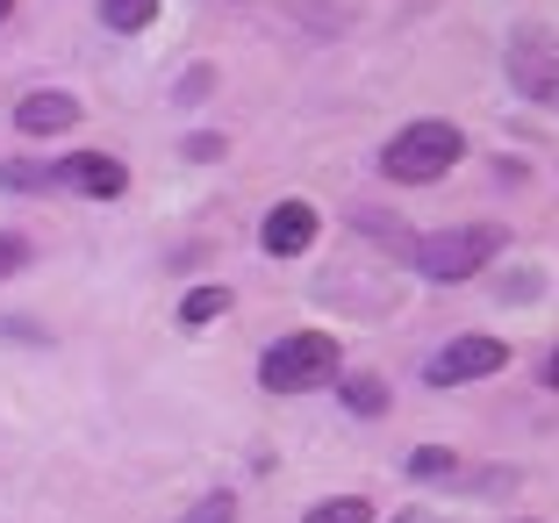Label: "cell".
Here are the masks:
<instances>
[{
	"instance_id": "9a60e30c",
	"label": "cell",
	"mask_w": 559,
	"mask_h": 523,
	"mask_svg": "<svg viewBox=\"0 0 559 523\" xmlns=\"http://www.w3.org/2000/svg\"><path fill=\"white\" fill-rule=\"evenodd\" d=\"M22 265H29V237H15V229H8V237H0V280L22 273Z\"/></svg>"
},
{
	"instance_id": "8fae6325",
	"label": "cell",
	"mask_w": 559,
	"mask_h": 523,
	"mask_svg": "<svg viewBox=\"0 0 559 523\" xmlns=\"http://www.w3.org/2000/svg\"><path fill=\"white\" fill-rule=\"evenodd\" d=\"M151 15H158V0H100V22H108V29H122V36L151 29Z\"/></svg>"
},
{
	"instance_id": "6da1fadb",
	"label": "cell",
	"mask_w": 559,
	"mask_h": 523,
	"mask_svg": "<svg viewBox=\"0 0 559 523\" xmlns=\"http://www.w3.org/2000/svg\"><path fill=\"white\" fill-rule=\"evenodd\" d=\"M337 366H345V352H337V337H330V330H287L280 344H265L259 388L265 394H309V388H330V380H337Z\"/></svg>"
},
{
	"instance_id": "ba28073f",
	"label": "cell",
	"mask_w": 559,
	"mask_h": 523,
	"mask_svg": "<svg viewBox=\"0 0 559 523\" xmlns=\"http://www.w3.org/2000/svg\"><path fill=\"white\" fill-rule=\"evenodd\" d=\"M72 122H80V100L58 94V86H36V94L15 100V130L22 136H58V130H72Z\"/></svg>"
},
{
	"instance_id": "5b68a950",
	"label": "cell",
	"mask_w": 559,
	"mask_h": 523,
	"mask_svg": "<svg viewBox=\"0 0 559 523\" xmlns=\"http://www.w3.org/2000/svg\"><path fill=\"white\" fill-rule=\"evenodd\" d=\"M510 80H516V94H524L531 108H552L559 100V50H552L545 29H524L510 44Z\"/></svg>"
},
{
	"instance_id": "4fadbf2b",
	"label": "cell",
	"mask_w": 559,
	"mask_h": 523,
	"mask_svg": "<svg viewBox=\"0 0 559 523\" xmlns=\"http://www.w3.org/2000/svg\"><path fill=\"white\" fill-rule=\"evenodd\" d=\"M309 523H373V502L366 495H330V502L309 509Z\"/></svg>"
},
{
	"instance_id": "5bb4252c",
	"label": "cell",
	"mask_w": 559,
	"mask_h": 523,
	"mask_svg": "<svg viewBox=\"0 0 559 523\" xmlns=\"http://www.w3.org/2000/svg\"><path fill=\"white\" fill-rule=\"evenodd\" d=\"M180 523H237V495H230V488H215V495H201V502L187 509Z\"/></svg>"
},
{
	"instance_id": "3957f363",
	"label": "cell",
	"mask_w": 559,
	"mask_h": 523,
	"mask_svg": "<svg viewBox=\"0 0 559 523\" xmlns=\"http://www.w3.org/2000/svg\"><path fill=\"white\" fill-rule=\"evenodd\" d=\"M502 251V229L495 223H466V229H430L424 245H416V273L452 287V280H474L480 265Z\"/></svg>"
},
{
	"instance_id": "8992f818",
	"label": "cell",
	"mask_w": 559,
	"mask_h": 523,
	"mask_svg": "<svg viewBox=\"0 0 559 523\" xmlns=\"http://www.w3.org/2000/svg\"><path fill=\"white\" fill-rule=\"evenodd\" d=\"M36 187H66V194H94V201H116L130 187V165L108 158V151H80V158H58Z\"/></svg>"
},
{
	"instance_id": "7a4b0ae2",
	"label": "cell",
	"mask_w": 559,
	"mask_h": 523,
	"mask_svg": "<svg viewBox=\"0 0 559 523\" xmlns=\"http://www.w3.org/2000/svg\"><path fill=\"white\" fill-rule=\"evenodd\" d=\"M466 158V136L452 130V122H409V130H395L388 144H380V173L388 180H402V187H430V180H444L452 165Z\"/></svg>"
},
{
	"instance_id": "277c9868",
	"label": "cell",
	"mask_w": 559,
	"mask_h": 523,
	"mask_svg": "<svg viewBox=\"0 0 559 523\" xmlns=\"http://www.w3.org/2000/svg\"><path fill=\"white\" fill-rule=\"evenodd\" d=\"M502 366H510V344L502 337H452L444 352H430L424 380L430 388H466V380H488V373H502Z\"/></svg>"
},
{
	"instance_id": "7c38bea8",
	"label": "cell",
	"mask_w": 559,
	"mask_h": 523,
	"mask_svg": "<svg viewBox=\"0 0 559 523\" xmlns=\"http://www.w3.org/2000/svg\"><path fill=\"white\" fill-rule=\"evenodd\" d=\"M215 316H230V287H194V295L180 301V323H215Z\"/></svg>"
},
{
	"instance_id": "52a82bcc",
	"label": "cell",
	"mask_w": 559,
	"mask_h": 523,
	"mask_svg": "<svg viewBox=\"0 0 559 523\" xmlns=\"http://www.w3.org/2000/svg\"><path fill=\"white\" fill-rule=\"evenodd\" d=\"M316 201H280L273 215H265V229H259V245L273 251V259H301V251L316 245Z\"/></svg>"
},
{
	"instance_id": "e0dca14e",
	"label": "cell",
	"mask_w": 559,
	"mask_h": 523,
	"mask_svg": "<svg viewBox=\"0 0 559 523\" xmlns=\"http://www.w3.org/2000/svg\"><path fill=\"white\" fill-rule=\"evenodd\" d=\"M8 15H15V0H0V22H8Z\"/></svg>"
},
{
	"instance_id": "9c48e42d",
	"label": "cell",
	"mask_w": 559,
	"mask_h": 523,
	"mask_svg": "<svg viewBox=\"0 0 559 523\" xmlns=\"http://www.w3.org/2000/svg\"><path fill=\"white\" fill-rule=\"evenodd\" d=\"M337 394H345L352 416H388V380H380V373H352Z\"/></svg>"
},
{
	"instance_id": "2e32d148",
	"label": "cell",
	"mask_w": 559,
	"mask_h": 523,
	"mask_svg": "<svg viewBox=\"0 0 559 523\" xmlns=\"http://www.w3.org/2000/svg\"><path fill=\"white\" fill-rule=\"evenodd\" d=\"M187 158H223V136H187Z\"/></svg>"
},
{
	"instance_id": "30bf717a",
	"label": "cell",
	"mask_w": 559,
	"mask_h": 523,
	"mask_svg": "<svg viewBox=\"0 0 559 523\" xmlns=\"http://www.w3.org/2000/svg\"><path fill=\"white\" fill-rule=\"evenodd\" d=\"M409 474H416V480H466V466H460V452L424 444V452H409Z\"/></svg>"
},
{
	"instance_id": "ac0fdd59",
	"label": "cell",
	"mask_w": 559,
	"mask_h": 523,
	"mask_svg": "<svg viewBox=\"0 0 559 523\" xmlns=\"http://www.w3.org/2000/svg\"><path fill=\"white\" fill-rule=\"evenodd\" d=\"M402 523H424V516H402Z\"/></svg>"
}]
</instances>
